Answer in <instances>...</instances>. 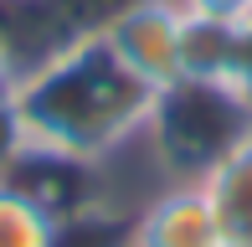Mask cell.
I'll list each match as a JSON object with an SVG mask.
<instances>
[{
    "mask_svg": "<svg viewBox=\"0 0 252 247\" xmlns=\"http://www.w3.org/2000/svg\"><path fill=\"white\" fill-rule=\"evenodd\" d=\"M21 72H26V62H21V52H16V41L0 31V103H10L16 98V88H21Z\"/></svg>",
    "mask_w": 252,
    "mask_h": 247,
    "instance_id": "30bf717a",
    "label": "cell"
},
{
    "mask_svg": "<svg viewBox=\"0 0 252 247\" xmlns=\"http://www.w3.org/2000/svg\"><path fill=\"white\" fill-rule=\"evenodd\" d=\"M226 93H237L242 103L252 108V16L237 21V31H232V67H226Z\"/></svg>",
    "mask_w": 252,
    "mask_h": 247,
    "instance_id": "ba28073f",
    "label": "cell"
},
{
    "mask_svg": "<svg viewBox=\"0 0 252 247\" xmlns=\"http://www.w3.org/2000/svg\"><path fill=\"white\" fill-rule=\"evenodd\" d=\"M5 5H36V0H5Z\"/></svg>",
    "mask_w": 252,
    "mask_h": 247,
    "instance_id": "7c38bea8",
    "label": "cell"
},
{
    "mask_svg": "<svg viewBox=\"0 0 252 247\" xmlns=\"http://www.w3.org/2000/svg\"><path fill=\"white\" fill-rule=\"evenodd\" d=\"M232 31L237 21H211V16H190L180 26V83H226L232 67Z\"/></svg>",
    "mask_w": 252,
    "mask_h": 247,
    "instance_id": "52a82bcc",
    "label": "cell"
},
{
    "mask_svg": "<svg viewBox=\"0 0 252 247\" xmlns=\"http://www.w3.org/2000/svg\"><path fill=\"white\" fill-rule=\"evenodd\" d=\"M252 129V108L216 83H175L155 98L144 139L170 181H201L226 150Z\"/></svg>",
    "mask_w": 252,
    "mask_h": 247,
    "instance_id": "7a4b0ae2",
    "label": "cell"
},
{
    "mask_svg": "<svg viewBox=\"0 0 252 247\" xmlns=\"http://www.w3.org/2000/svg\"><path fill=\"white\" fill-rule=\"evenodd\" d=\"M21 160H26V134H21V124H16V108L0 103V181L16 175Z\"/></svg>",
    "mask_w": 252,
    "mask_h": 247,
    "instance_id": "9c48e42d",
    "label": "cell"
},
{
    "mask_svg": "<svg viewBox=\"0 0 252 247\" xmlns=\"http://www.w3.org/2000/svg\"><path fill=\"white\" fill-rule=\"evenodd\" d=\"M0 247H62V211L16 175L0 181Z\"/></svg>",
    "mask_w": 252,
    "mask_h": 247,
    "instance_id": "8992f818",
    "label": "cell"
},
{
    "mask_svg": "<svg viewBox=\"0 0 252 247\" xmlns=\"http://www.w3.org/2000/svg\"><path fill=\"white\" fill-rule=\"evenodd\" d=\"M124 247H221L201 181H170L139 206Z\"/></svg>",
    "mask_w": 252,
    "mask_h": 247,
    "instance_id": "277c9868",
    "label": "cell"
},
{
    "mask_svg": "<svg viewBox=\"0 0 252 247\" xmlns=\"http://www.w3.org/2000/svg\"><path fill=\"white\" fill-rule=\"evenodd\" d=\"M190 16H211V21H242L252 16V0H180Z\"/></svg>",
    "mask_w": 252,
    "mask_h": 247,
    "instance_id": "8fae6325",
    "label": "cell"
},
{
    "mask_svg": "<svg viewBox=\"0 0 252 247\" xmlns=\"http://www.w3.org/2000/svg\"><path fill=\"white\" fill-rule=\"evenodd\" d=\"M180 26H186L180 0H124L98 21L113 57L155 93L180 83Z\"/></svg>",
    "mask_w": 252,
    "mask_h": 247,
    "instance_id": "3957f363",
    "label": "cell"
},
{
    "mask_svg": "<svg viewBox=\"0 0 252 247\" xmlns=\"http://www.w3.org/2000/svg\"><path fill=\"white\" fill-rule=\"evenodd\" d=\"M221 247H252V129L201 175Z\"/></svg>",
    "mask_w": 252,
    "mask_h": 247,
    "instance_id": "5b68a950",
    "label": "cell"
},
{
    "mask_svg": "<svg viewBox=\"0 0 252 247\" xmlns=\"http://www.w3.org/2000/svg\"><path fill=\"white\" fill-rule=\"evenodd\" d=\"M155 98L159 93L150 83H139L113 57L103 31L83 26L41 62H26L10 108L26 134V154L93 170L144 134Z\"/></svg>",
    "mask_w": 252,
    "mask_h": 247,
    "instance_id": "6da1fadb",
    "label": "cell"
}]
</instances>
